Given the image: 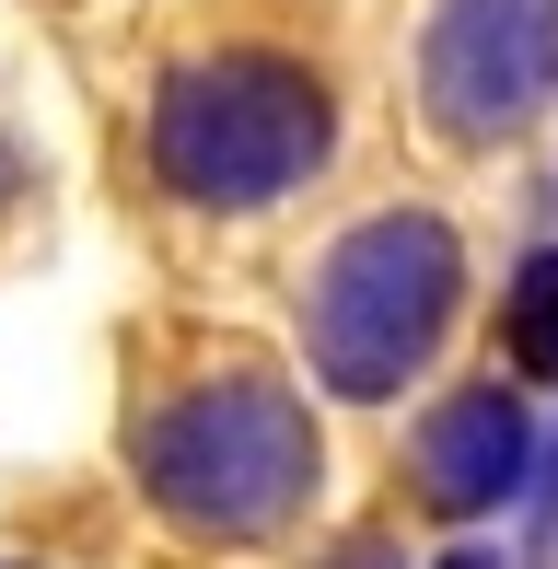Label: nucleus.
Segmentation results:
<instances>
[{
    "mask_svg": "<svg viewBox=\"0 0 558 569\" xmlns=\"http://www.w3.org/2000/svg\"><path fill=\"white\" fill-rule=\"evenodd\" d=\"M338 151H349V82L326 47L279 36V23H210L140 70L129 163L187 221H268L315 198Z\"/></svg>",
    "mask_w": 558,
    "mask_h": 569,
    "instance_id": "obj_1",
    "label": "nucleus"
},
{
    "mask_svg": "<svg viewBox=\"0 0 558 569\" xmlns=\"http://www.w3.org/2000/svg\"><path fill=\"white\" fill-rule=\"evenodd\" d=\"M117 465H129L140 511L187 547H279V535L315 523L326 500V419L315 383H291L257 349H198L187 372H163L117 430Z\"/></svg>",
    "mask_w": 558,
    "mask_h": 569,
    "instance_id": "obj_2",
    "label": "nucleus"
},
{
    "mask_svg": "<svg viewBox=\"0 0 558 569\" xmlns=\"http://www.w3.org/2000/svg\"><path fill=\"white\" fill-rule=\"evenodd\" d=\"M454 326H466V232L430 198H372L315 244L291 291V349L326 407H396L442 372Z\"/></svg>",
    "mask_w": 558,
    "mask_h": 569,
    "instance_id": "obj_3",
    "label": "nucleus"
},
{
    "mask_svg": "<svg viewBox=\"0 0 558 569\" xmlns=\"http://www.w3.org/2000/svg\"><path fill=\"white\" fill-rule=\"evenodd\" d=\"M408 128L442 163H500L558 117V0H408Z\"/></svg>",
    "mask_w": 558,
    "mask_h": 569,
    "instance_id": "obj_4",
    "label": "nucleus"
},
{
    "mask_svg": "<svg viewBox=\"0 0 558 569\" xmlns=\"http://www.w3.org/2000/svg\"><path fill=\"white\" fill-rule=\"evenodd\" d=\"M536 477H547V430H536V383H512V372L442 383L408 419V442H396V488H408V511L442 523V535L536 500Z\"/></svg>",
    "mask_w": 558,
    "mask_h": 569,
    "instance_id": "obj_5",
    "label": "nucleus"
},
{
    "mask_svg": "<svg viewBox=\"0 0 558 569\" xmlns=\"http://www.w3.org/2000/svg\"><path fill=\"white\" fill-rule=\"evenodd\" d=\"M500 372L512 383H558V232L524 244V268L500 279Z\"/></svg>",
    "mask_w": 558,
    "mask_h": 569,
    "instance_id": "obj_6",
    "label": "nucleus"
},
{
    "mask_svg": "<svg viewBox=\"0 0 558 569\" xmlns=\"http://www.w3.org/2000/svg\"><path fill=\"white\" fill-rule=\"evenodd\" d=\"M36 187H47V163H36V140H23V128L0 117V232H12L23 210H36Z\"/></svg>",
    "mask_w": 558,
    "mask_h": 569,
    "instance_id": "obj_7",
    "label": "nucleus"
},
{
    "mask_svg": "<svg viewBox=\"0 0 558 569\" xmlns=\"http://www.w3.org/2000/svg\"><path fill=\"white\" fill-rule=\"evenodd\" d=\"M315 569H408V547H396V535L372 523V535H338V547H326Z\"/></svg>",
    "mask_w": 558,
    "mask_h": 569,
    "instance_id": "obj_8",
    "label": "nucleus"
},
{
    "mask_svg": "<svg viewBox=\"0 0 558 569\" xmlns=\"http://www.w3.org/2000/svg\"><path fill=\"white\" fill-rule=\"evenodd\" d=\"M430 569H524V558H500V547H489V535H454V547H442V558H430Z\"/></svg>",
    "mask_w": 558,
    "mask_h": 569,
    "instance_id": "obj_9",
    "label": "nucleus"
},
{
    "mask_svg": "<svg viewBox=\"0 0 558 569\" xmlns=\"http://www.w3.org/2000/svg\"><path fill=\"white\" fill-rule=\"evenodd\" d=\"M0 569H36V558H0Z\"/></svg>",
    "mask_w": 558,
    "mask_h": 569,
    "instance_id": "obj_10",
    "label": "nucleus"
}]
</instances>
